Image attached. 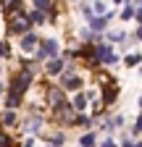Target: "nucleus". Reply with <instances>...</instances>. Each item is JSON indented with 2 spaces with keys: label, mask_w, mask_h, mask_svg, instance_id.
<instances>
[{
  "label": "nucleus",
  "mask_w": 142,
  "mask_h": 147,
  "mask_svg": "<svg viewBox=\"0 0 142 147\" xmlns=\"http://www.w3.org/2000/svg\"><path fill=\"white\" fill-rule=\"evenodd\" d=\"M74 123H79V126H84V129H90V123H92V121L87 118V116H76V121H74Z\"/></svg>",
  "instance_id": "19"
},
{
  "label": "nucleus",
  "mask_w": 142,
  "mask_h": 147,
  "mask_svg": "<svg viewBox=\"0 0 142 147\" xmlns=\"http://www.w3.org/2000/svg\"><path fill=\"white\" fill-rule=\"evenodd\" d=\"M137 147H142V142H137Z\"/></svg>",
  "instance_id": "32"
},
{
  "label": "nucleus",
  "mask_w": 142,
  "mask_h": 147,
  "mask_svg": "<svg viewBox=\"0 0 142 147\" xmlns=\"http://www.w3.org/2000/svg\"><path fill=\"white\" fill-rule=\"evenodd\" d=\"M134 11H137V5L126 3V5H124V11H121V18H124V21H129V18H134Z\"/></svg>",
  "instance_id": "12"
},
{
  "label": "nucleus",
  "mask_w": 142,
  "mask_h": 147,
  "mask_svg": "<svg viewBox=\"0 0 142 147\" xmlns=\"http://www.w3.org/2000/svg\"><path fill=\"white\" fill-rule=\"evenodd\" d=\"M3 123H8V126L16 123V110H5V113H3Z\"/></svg>",
  "instance_id": "15"
},
{
  "label": "nucleus",
  "mask_w": 142,
  "mask_h": 147,
  "mask_svg": "<svg viewBox=\"0 0 142 147\" xmlns=\"http://www.w3.org/2000/svg\"><path fill=\"white\" fill-rule=\"evenodd\" d=\"M118 95V89L116 87H111V89H105V102H113V97Z\"/></svg>",
  "instance_id": "18"
},
{
  "label": "nucleus",
  "mask_w": 142,
  "mask_h": 147,
  "mask_svg": "<svg viewBox=\"0 0 142 147\" xmlns=\"http://www.w3.org/2000/svg\"><path fill=\"white\" fill-rule=\"evenodd\" d=\"M87 97H90V95H76L74 97V110H84L87 108Z\"/></svg>",
  "instance_id": "13"
},
{
  "label": "nucleus",
  "mask_w": 142,
  "mask_h": 147,
  "mask_svg": "<svg viewBox=\"0 0 142 147\" xmlns=\"http://www.w3.org/2000/svg\"><path fill=\"white\" fill-rule=\"evenodd\" d=\"M61 87L66 92H76V89H82V79L79 76H63L61 79Z\"/></svg>",
  "instance_id": "7"
},
{
  "label": "nucleus",
  "mask_w": 142,
  "mask_h": 147,
  "mask_svg": "<svg viewBox=\"0 0 142 147\" xmlns=\"http://www.w3.org/2000/svg\"><path fill=\"white\" fill-rule=\"evenodd\" d=\"M124 63H126L129 68H134V66H139V63H142V55H139V53H129L126 58H124Z\"/></svg>",
  "instance_id": "11"
},
{
  "label": "nucleus",
  "mask_w": 142,
  "mask_h": 147,
  "mask_svg": "<svg viewBox=\"0 0 142 147\" xmlns=\"http://www.w3.org/2000/svg\"><path fill=\"white\" fill-rule=\"evenodd\" d=\"M40 45V37L37 34H34V32H26L24 37H21V50L24 53H29V50H34V47H37Z\"/></svg>",
  "instance_id": "4"
},
{
  "label": "nucleus",
  "mask_w": 142,
  "mask_h": 147,
  "mask_svg": "<svg viewBox=\"0 0 142 147\" xmlns=\"http://www.w3.org/2000/svg\"><path fill=\"white\" fill-rule=\"evenodd\" d=\"M58 50H61V45H58V40H53V37H47V40L40 45V50H37V58L40 61H53V58H58Z\"/></svg>",
  "instance_id": "2"
},
{
  "label": "nucleus",
  "mask_w": 142,
  "mask_h": 147,
  "mask_svg": "<svg viewBox=\"0 0 142 147\" xmlns=\"http://www.w3.org/2000/svg\"><path fill=\"white\" fill-rule=\"evenodd\" d=\"M29 26H32V24H29L26 18L21 16L19 21H13V24L8 26V32H11V34H26V32H29Z\"/></svg>",
  "instance_id": "9"
},
{
  "label": "nucleus",
  "mask_w": 142,
  "mask_h": 147,
  "mask_svg": "<svg viewBox=\"0 0 142 147\" xmlns=\"http://www.w3.org/2000/svg\"><path fill=\"white\" fill-rule=\"evenodd\" d=\"M113 18V13H108V16H95L92 21H90V32L95 34V32H103L105 26H108V21Z\"/></svg>",
  "instance_id": "5"
},
{
  "label": "nucleus",
  "mask_w": 142,
  "mask_h": 147,
  "mask_svg": "<svg viewBox=\"0 0 142 147\" xmlns=\"http://www.w3.org/2000/svg\"><path fill=\"white\" fill-rule=\"evenodd\" d=\"M134 37H137V40H142V26L137 29V34H134Z\"/></svg>",
  "instance_id": "29"
},
{
  "label": "nucleus",
  "mask_w": 142,
  "mask_h": 147,
  "mask_svg": "<svg viewBox=\"0 0 142 147\" xmlns=\"http://www.w3.org/2000/svg\"><path fill=\"white\" fill-rule=\"evenodd\" d=\"M97 137H95V131H87V134H82V139H79V147H95L97 142H95Z\"/></svg>",
  "instance_id": "10"
},
{
  "label": "nucleus",
  "mask_w": 142,
  "mask_h": 147,
  "mask_svg": "<svg viewBox=\"0 0 142 147\" xmlns=\"http://www.w3.org/2000/svg\"><path fill=\"white\" fill-rule=\"evenodd\" d=\"M32 79H34V74H29V71H21V74H16V76L11 79V89H8V92L24 95V92L32 87Z\"/></svg>",
  "instance_id": "1"
},
{
  "label": "nucleus",
  "mask_w": 142,
  "mask_h": 147,
  "mask_svg": "<svg viewBox=\"0 0 142 147\" xmlns=\"http://www.w3.org/2000/svg\"><path fill=\"white\" fill-rule=\"evenodd\" d=\"M8 55V47H5V42H0V58H5Z\"/></svg>",
  "instance_id": "27"
},
{
  "label": "nucleus",
  "mask_w": 142,
  "mask_h": 147,
  "mask_svg": "<svg viewBox=\"0 0 142 147\" xmlns=\"http://www.w3.org/2000/svg\"><path fill=\"white\" fill-rule=\"evenodd\" d=\"M124 37H126L124 32H111V34H108V40H111V42H124Z\"/></svg>",
  "instance_id": "17"
},
{
  "label": "nucleus",
  "mask_w": 142,
  "mask_h": 147,
  "mask_svg": "<svg viewBox=\"0 0 142 147\" xmlns=\"http://www.w3.org/2000/svg\"><path fill=\"white\" fill-rule=\"evenodd\" d=\"M92 61H100V63H108V66H113V63L118 61V55L111 50V45H97V47L92 50Z\"/></svg>",
  "instance_id": "3"
},
{
  "label": "nucleus",
  "mask_w": 142,
  "mask_h": 147,
  "mask_svg": "<svg viewBox=\"0 0 142 147\" xmlns=\"http://www.w3.org/2000/svg\"><path fill=\"white\" fill-rule=\"evenodd\" d=\"M134 18L139 21V26H142V5H137V11H134Z\"/></svg>",
  "instance_id": "26"
},
{
  "label": "nucleus",
  "mask_w": 142,
  "mask_h": 147,
  "mask_svg": "<svg viewBox=\"0 0 142 147\" xmlns=\"http://www.w3.org/2000/svg\"><path fill=\"white\" fill-rule=\"evenodd\" d=\"M66 68V61L63 58H53V61H47V66H45V71L50 74V76H55V74H61Z\"/></svg>",
  "instance_id": "8"
},
{
  "label": "nucleus",
  "mask_w": 142,
  "mask_h": 147,
  "mask_svg": "<svg viewBox=\"0 0 142 147\" xmlns=\"http://www.w3.org/2000/svg\"><path fill=\"white\" fill-rule=\"evenodd\" d=\"M50 102H53V108H55V110L68 108V105H66V95H63V89H53V92H50Z\"/></svg>",
  "instance_id": "6"
},
{
  "label": "nucleus",
  "mask_w": 142,
  "mask_h": 147,
  "mask_svg": "<svg viewBox=\"0 0 142 147\" xmlns=\"http://www.w3.org/2000/svg\"><path fill=\"white\" fill-rule=\"evenodd\" d=\"M82 37H84L87 42H95V37H97V34H92V32H87V29H84V32H82Z\"/></svg>",
  "instance_id": "24"
},
{
  "label": "nucleus",
  "mask_w": 142,
  "mask_h": 147,
  "mask_svg": "<svg viewBox=\"0 0 142 147\" xmlns=\"http://www.w3.org/2000/svg\"><path fill=\"white\" fill-rule=\"evenodd\" d=\"M0 147H11V137L8 134H0Z\"/></svg>",
  "instance_id": "23"
},
{
  "label": "nucleus",
  "mask_w": 142,
  "mask_h": 147,
  "mask_svg": "<svg viewBox=\"0 0 142 147\" xmlns=\"http://www.w3.org/2000/svg\"><path fill=\"white\" fill-rule=\"evenodd\" d=\"M132 134H142V113H139V118H137V123L132 126Z\"/></svg>",
  "instance_id": "20"
},
{
  "label": "nucleus",
  "mask_w": 142,
  "mask_h": 147,
  "mask_svg": "<svg viewBox=\"0 0 142 147\" xmlns=\"http://www.w3.org/2000/svg\"><path fill=\"white\" fill-rule=\"evenodd\" d=\"M40 129H42V121H40V118H29L26 131H40Z\"/></svg>",
  "instance_id": "14"
},
{
  "label": "nucleus",
  "mask_w": 142,
  "mask_h": 147,
  "mask_svg": "<svg viewBox=\"0 0 142 147\" xmlns=\"http://www.w3.org/2000/svg\"><path fill=\"white\" fill-rule=\"evenodd\" d=\"M139 108H142V97H139Z\"/></svg>",
  "instance_id": "33"
},
{
  "label": "nucleus",
  "mask_w": 142,
  "mask_h": 147,
  "mask_svg": "<svg viewBox=\"0 0 142 147\" xmlns=\"http://www.w3.org/2000/svg\"><path fill=\"white\" fill-rule=\"evenodd\" d=\"M79 8H82V13H84V18H87V21H92V18H95V13H92V5H87V3H82Z\"/></svg>",
  "instance_id": "16"
},
{
  "label": "nucleus",
  "mask_w": 142,
  "mask_h": 147,
  "mask_svg": "<svg viewBox=\"0 0 142 147\" xmlns=\"http://www.w3.org/2000/svg\"><path fill=\"white\" fill-rule=\"evenodd\" d=\"M0 97H3V84H0Z\"/></svg>",
  "instance_id": "31"
},
{
  "label": "nucleus",
  "mask_w": 142,
  "mask_h": 147,
  "mask_svg": "<svg viewBox=\"0 0 142 147\" xmlns=\"http://www.w3.org/2000/svg\"><path fill=\"white\" fill-rule=\"evenodd\" d=\"M100 147H116V142H113V137H108V139H103V142H100Z\"/></svg>",
  "instance_id": "25"
},
{
  "label": "nucleus",
  "mask_w": 142,
  "mask_h": 147,
  "mask_svg": "<svg viewBox=\"0 0 142 147\" xmlns=\"http://www.w3.org/2000/svg\"><path fill=\"white\" fill-rule=\"evenodd\" d=\"M63 139H66L63 134H55V137H53L50 142H53V147H61V144H63Z\"/></svg>",
  "instance_id": "21"
},
{
  "label": "nucleus",
  "mask_w": 142,
  "mask_h": 147,
  "mask_svg": "<svg viewBox=\"0 0 142 147\" xmlns=\"http://www.w3.org/2000/svg\"><path fill=\"white\" fill-rule=\"evenodd\" d=\"M121 147H137V142H132V139H126V142H124Z\"/></svg>",
  "instance_id": "28"
},
{
  "label": "nucleus",
  "mask_w": 142,
  "mask_h": 147,
  "mask_svg": "<svg viewBox=\"0 0 142 147\" xmlns=\"http://www.w3.org/2000/svg\"><path fill=\"white\" fill-rule=\"evenodd\" d=\"M92 11H97V13L103 16L105 11H108V5H105V3H95V5H92Z\"/></svg>",
  "instance_id": "22"
},
{
  "label": "nucleus",
  "mask_w": 142,
  "mask_h": 147,
  "mask_svg": "<svg viewBox=\"0 0 142 147\" xmlns=\"http://www.w3.org/2000/svg\"><path fill=\"white\" fill-rule=\"evenodd\" d=\"M24 147H34V142H32V139H29V142H24Z\"/></svg>",
  "instance_id": "30"
}]
</instances>
